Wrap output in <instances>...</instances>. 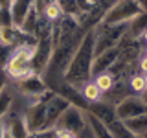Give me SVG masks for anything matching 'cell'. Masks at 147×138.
I'll use <instances>...</instances> for the list:
<instances>
[{"mask_svg":"<svg viewBox=\"0 0 147 138\" xmlns=\"http://www.w3.org/2000/svg\"><path fill=\"white\" fill-rule=\"evenodd\" d=\"M79 92H81L83 99H85L88 105L90 103H98V101H101V98H103V92L96 87V83L92 81V79L83 83V85L79 87Z\"/></svg>","mask_w":147,"mask_h":138,"instance_id":"7c38bea8","label":"cell"},{"mask_svg":"<svg viewBox=\"0 0 147 138\" xmlns=\"http://www.w3.org/2000/svg\"><path fill=\"white\" fill-rule=\"evenodd\" d=\"M92 61H94V30H88L81 37L76 52L72 53L64 68L63 81L79 89L85 81L92 79Z\"/></svg>","mask_w":147,"mask_h":138,"instance_id":"6da1fadb","label":"cell"},{"mask_svg":"<svg viewBox=\"0 0 147 138\" xmlns=\"http://www.w3.org/2000/svg\"><path fill=\"white\" fill-rule=\"evenodd\" d=\"M2 138H13L11 135H9V133L6 131V127H4V135H2Z\"/></svg>","mask_w":147,"mask_h":138,"instance_id":"ffe728a7","label":"cell"},{"mask_svg":"<svg viewBox=\"0 0 147 138\" xmlns=\"http://www.w3.org/2000/svg\"><path fill=\"white\" fill-rule=\"evenodd\" d=\"M125 81H127V87H129V90H131V94H140V96L145 94V90H147V77H145V74L134 70Z\"/></svg>","mask_w":147,"mask_h":138,"instance_id":"8fae6325","label":"cell"},{"mask_svg":"<svg viewBox=\"0 0 147 138\" xmlns=\"http://www.w3.org/2000/svg\"><path fill=\"white\" fill-rule=\"evenodd\" d=\"M68 101L59 94H53L50 96V99L46 101V118H44V125H42V131H53L55 129V123H57L59 116L64 112V109L68 107Z\"/></svg>","mask_w":147,"mask_h":138,"instance_id":"8992f818","label":"cell"},{"mask_svg":"<svg viewBox=\"0 0 147 138\" xmlns=\"http://www.w3.org/2000/svg\"><path fill=\"white\" fill-rule=\"evenodd\" d=\"M40 15H42V17L46 18V20H48V22H52V24H53V22H57L59 18H61V17L64 15V13H63L61 6H59V4L53 0V2L44 4L42 9H40Z\"/></svg>","mask_w":147,"mask_h":138,"instance_id":"4fadbf2b","label":"cell"},{"mask_svg":"<svg viewBox=\"0 0 147 138\" xmlns=\"http://www.w3.org/2000/svg\"><path fill=\"white\" fill-rule=\"evenodd\" d=\"M145 13V6L138 0H118L112 7L107 9V13L101 18L103 26H118V24H129L132 18Z\"/></svg>","mask_w":147,"mask_h":138,"instance_id":"7a4b0ae2","label":"cell"},{"mask_svg":"<svg viewBox=\"0 0 147 138\" xmlns=\"http://www.w3.org/2000/svg\"><path fill=\"white\" fill-rule=\"evenodd\" d=\"M55 129H64V131L79 136L86 129V110L77 107V105H68L64 109V112L59 116Z\"/></svg>","mask_w":147,"mask_h":138,"instance_id":"277c9868","label":"cell"},{"mask_svg":"<svg viewBox=\"0 0 147 138\" xmlns=\"http://www.w3.org/2000/svg\"><path fill=\"white\" fill-rule=\"evenodd\" d=\"M86 125L92 138H114V135L110 133V129L107 127V123H103L99 118H96L94 114H90L86 110Z\"/></svg>","mask_w":147,"mask_h":138,"instance_id":"9c48e42d","label":"cell"},{"mask_svg":"<svg viewBox=\"0 0 147 138\" xmlns=\"http://www.w3.org/2000/svg\"><path fill=\"white\" fill-rule=\"evenodd\" d=\"M7 83H9V79H7L6 72H4V68L0 66V92H2V90H4V89L7 87Z\"/></svg>","mask_w":147,"mask_h":138,"instance_id":"d6986e66","label":"cell"},{"mask_svg":"<svg viewBox=\"0 0 147 138\" xmlns=\"http://www.w3.org/2000/svg\"><path fill=\"white\" fill-rule=\"evenodd\" d=\"M136 70L142 72V74L147 72V52L145 50H142L140 55H138V59H136Z\"/></svg>","mask_w":147,"mask_h":138,"instance_id":"e0dca14e","label":"cell"},{"mask_svg":"<svg viewBox=\"0 0 147 138\" xmlns=\"http://www.w3.org/2000/svg\"><path fill=\"white\" fill-rule=\"evenodd\" d=\"M11 26V15H9V7L7 4H2L0 6V28Z\"/></svg>","mask_w":147,"mask_h":138,"instance_id":"2e32d148","label":"cell"},{"mask_svg":"<svg viewBox=\"0 0 147 138\" xmlns=\"http://www.w3.org/2000/svg\"><path fill=\"white\" fill-rule=\"evenodd\" d=\"M92 81L96 83V87L103 92H109L110 89L114 87V83H116V79H114V76L110 74L109 70L107 72H101V74H96V76H92Z\"/></svg>","mask_w":147,"mask_h":138,"instance_id":"5bb4252c","label":"cell"},{"mask_svg":"<svg viewBox=\"0 0 147 138\" xmlns=\"http://www.w3.org/2000/svg\"><path fill=\"white\" fill-rule=\"evenodd\" d=\"M114 114L119 122L129 118L140 116V114H147V101H145V94H127L125 98H121L114 105Z\"/></svg>","mask_w":147,"mask_h":138,"instance_id":"5b68a950","label":"cell"},{"mask_svg":"<svg viewBox=\"0 0 147 138\" xmlns=\"http://www.w3.org/2000/svg\"><path fill=\"white\" fill-rule=\"evenodd\" d=\"M35 4V0H9L7 7H9V15H11V26L13 28H20L24 17L28 15V11L31 9V6Z\"/></svg>","mask_w":147,"mask_h":138,"instance_id":"ba28073f","label":"cell"},{"mask_svg":"<svg viewBox=\"0 0 147 138\" xmlns=\"http://www.w3.org/2000/svg\"><path fill=\"white\" fill-rule=\"evenodd\" d=\"M121 123L125 125V129L131 135H134L138 138H145V135H147V114H140V116L123 120Z\"/></svg>","mask_w":147,"mask_h":138,"instance_id":"30bf717a","label":"cell"},{"mask_svg":"<svg viewBox=\"0 0 147 138\" xmlns=\"http://www.w3.org/2000/svg\"><path fill=\"white\" fill-rule=\"evenodd\" d=\"M138 2H142V4H144V0H138Z\"/></svg>","mask_w":147,"mask_h":138,"instance_id":"44dd1931","label":"cell"},{"mask_svg":"<svg viewBox=\"0 0 147 138\" xmlns=\"http://www.w3.org/2000/svg\"><path fill=\"white\" fill-rule=\"evenodd\" d=\"M53 135H55V138H79L77 135L68 133V131H64V129H53Z\"/></svg>","mask_w":147,"mask_h":138,"instance_id":"ac0fdd59","label":"cell"},{"mask_svg":"<svg viewBox=\"0 0 147 138\" xmlns=\"http://www.w3.org/2000/svg\"><path fill=\"white\" fill-rule=\"evenodd\" d=\"M118 52H119V46H114V48H109V50H103V52L96 53L94 61H92V76L107 72L109 68L112 66V63L116 61Z\"/></svg>","mask_w":147,"mask_h":138,"instance_id":"52a82bcc","label":"cell"},{"mask_svg":"<svg viewBox=\"0 0 147 138\" xmlns=\"http://www.w3.org/2000/svg\"><path fill=\"white\" fill-rule=\"evenodd\" d=\"M11 83H13L11 89L15 90L18 96L26 98L28 101L42 98L46 92L50 90L48 85H46L44 79H42V76H39V74H30V76L22 77V79H18V81H11Z\"/></svg>","mask_w":147,"mask_h":138,"instance_id":"3957f363","label":"cell"},{"mask_svg":"<svg viewBox=\"0 0 147 138\" xmlns=\"http://www.w3.org/2000/svg\"><path fill=\"white\" fill-rule=\"evenodd\" d=\"M13 96H15V92H13L11 85L7 83V87L0 92V120L9 112V109H11V105H13Z\"/></svg>","mask_w":147,"mask_h":138,"instance_id":"9a60e30c","label":"cell"}]
</instances>
